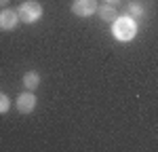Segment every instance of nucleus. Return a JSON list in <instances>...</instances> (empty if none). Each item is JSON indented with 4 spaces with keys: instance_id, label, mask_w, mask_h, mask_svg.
Returning <instances> with one entry per match:
<instances>
[{
    "instance_id": "f257e3e1",
    "label": "nucleus",
    "mask_w": 158,
    "mask_h": 152,
    "mask_svg": "<svg viewBox=\"0 0 158 152\" xmlns=\"http://www.w3.org/2000/svg\"><path fill=\"white\" fill-rule=\"evenodd\" d=\"M112 34L116 40L120 42H129L137 36V21H135L131 15H122L114 21V27H112Z\"/></svg>"
},
{
    "instance_id": "1a4fd4ad",
    "label": "nucleus",
    "mask_w": 158,
    "mask_h": 152,
    "mask_svg": "<svg viewBox=\"0 0 158 152\" xmlns=\"http://www.w3.org/2000/svg\"><path fill=\"white\" fill-rule=\"evenodd\" d=\"M9 108H11V99H9V95H6V93H0V114H6V112H9Z\"/></svg>"
},
{
    "instance_id": "6e6552de",
    "label": "nucleus",
    "mask_w": 158,
    "mask_h": 152,
    "mask_svg": "<svg viewBox=\"0 0 158 152\" xmlns=\"http://www.w3.org/2000/svg\"><path fill=\"white\" fill-rule=\"evenodd\" d=\"M23 85L27 91H34V89L40 85V76H38V72H25L23 74Z\"/></svg>"
},
{
    "instance_id": "9b49d317",
    "label": "nucleus",
    "mask_w": 158,
    "mask_h": 152,
    "mask_svg": "<svg viewBox=\"0 0 158 152\" xmlns=\"http://www.w3.org/2000/svg\"><path fill=\"white\" fill-rule=\"evenodd\" d=\"M6 2H9V0H0V6H4V4H6Z\"/></svg>"
},
{
    "instance_id": "9d476101",
    "label": "nucleus",
    "mask_w": 158,
    "mask_h": 152,
    "mask_svg": "<svg viewBox=\"0 0 158 152\" xmlns=\"http://www.w3.org/2000/svg\"><path fill=\"white\" fill-rule=\"evenodd\" d=\"M106 2H110V4H116V2H120V0H106Z\"/></svg>"
},
{
    "instance_id": "f03ea898",
    "label": "nucleus",
    "mask_w": 158,
    "mask_h": 152,
    "mask_svg": "<svg viewBox=\"0 0 158 152\" xmlns=\"http://www.w3.org/2000/svg\"><path fill=\"white\" fill-rule=\"evenodd\" d=\"M42 4L38 0H25L23 4H19L17 15H19V21L23 23H36L38 19L42 17Z\"/></svg>"
},
{
    "instance_id": "423d86ee",
    "label": "nucleus",
    "mask_w": 158,
    "mask_h": 152,
    "mask_svg": "<svg viewBox=\"0 0 158 152\" xmlns=\"http://www.w3.org/2000/svg\"><path fill=\"white\" fill-rule=\"evenodd\" d=\"M97 15L103 19V21H116L118 19V11L114 9V4H110V2H106L103 6H97Z\"/></svg>"
},
{
    "instance_id": "0eeeda50",
    "label": "nucleus",
    "mask_w": 158,
    "mask_h": 152,
    "mask_svg": "<svg viewBox=\"0 0 158 152\" xmlns=\"http://www.w3.org/2000/svg\"><path fill=\"white\" fill-rule=\"evenodd\" d=\"M129 15L133 17L135 21H139V19H143V17H146V6H143L139 0H135V2L129 4Z\"/></svg>"
},
{
    "instance_id": "7ed1b4c3",
    "label": "nucleus",
    "mask_w": 158,
    "mask_h": 152,
    "mask_svg": "<svg viewBox=\"0 0 158 152\" xmlns=\"http://www.w3.org/2000/svg\"><path fill=\"white\" fill-rule=\"evenodd\" d=\"M72 13L76 17H91L93 13H97V0H74Z\"/></svg>"
},
{
    "instance_id": "20e7f679",
    "label": "nucleus",
    "mask_w": 158,
    "mask_h": 152,
    "mask_svg": "<svg viewBox=\"0 0 158 152\" xmlns=\"http://www.w3.org/2000/svg\"><path fill=\"white\" fill-rule=\"evenodd\" d=\"M15 106H17V110H19L21 114L34 112V108H36V95H34L32 91H25V93H21V95L17 97Z\"/></svg>"
},
{
    "instance_id": "39448f33",
    "label": "nucleus",
    "mask_w": 158,
    "mask_h": 152,
    "mask_svg": "<svg viewBox=\"0 0 158 152\" xmlns=\"http://www.w3.org/2000/svg\"><path fill=\"white\" fill-rule=\"evenodd\" d=\"M17 23H19V15H17V11H13V9L0 11V30H2V32H11V30H15Z\"/></svg>"
}]
</instances>
